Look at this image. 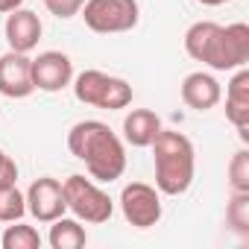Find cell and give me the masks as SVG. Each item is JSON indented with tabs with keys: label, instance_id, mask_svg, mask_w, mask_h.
I'll use <instances>...</instances> for the list:
<instances>
[{
	"label": "cell",
	"instance_id": "obj_1",
	"mask_svg": "<svg viewBox=\"0 0 249 249\" xmlns=\"http://www.w3.org/2000/svg\"><path fill=\"white\" fill-rule=\"evenodd\" d=\"M68 150L73 159H79L91 179L97 182H114L126 170V150L123 141L111 132L103 120H79L68 132Z\"/></svg>",
	"mask_w": 249,
	"mask_h": 249
},
{
	"label": "cell",
	"instance_id": "obj_2",
	"mask_svg": "<svg viewBox=\"0 0 249 249\" xmlns=\"http://www.w3.org/2000/svg\"><path fill=\"white\" fill-rule=\"evenodd\" d=\"M185 50L191 59L208 65L211 71H237L249 62V27L196 21L185 33Z\"/></svg>",
	"mask_w": 249,
	"mask_h": 249
},
{
	"label": "cell",
	"instance_id": "obj_3",
	"mask_svg": "<svg viewBox=\"0 0 249 249\" xmlns=\"http://www.w3.org/2000/svg\"><path fill=\"white\" fill-rule=\"evenodd\" d=\"M153 147V161H156V188L164 196H182L194 185L196 173V153L191 138L182 132L161 129L156 135Z\"/></svg>",
	"mask_w": 249,
	"mask_h": 249
},
{
	"label": "cell",
	"instance_id": "obj_4",
	"mask_svg": "<svg viewBox=\"0 0 249 249\" xmlns=\"http://www.w3.org/2000/svg\"><path fill=\"white\" fill-rule=\"evenodd\" d=\"M73 97L82 106L106 108V111H120L132 103V85L120 76H108L103 71H82L73 79Z\"/></svg>",
	"mask_w": 249,
	"mask_h": 249
},
{
	"label": "cell",
	"instance_id": "obj_5",
	"mask_svg": "<svg viewBox=\"0 0 249 249\" xmlns=\"http://www.w3.org/2000/svg\"><path fill=\"white\" fill-rule=\"evenodd\" d=\"M62 191H65V202H68V211L79 220V223H91V226H100V223H108L111 214H114V202L111 196L97 188L91 179L73 173L62 182Z\"/></svg>",
	"mask_w": 249,
	"mask_h": 249
},
{
	"label": "cell",
	"instance_id": "obj_6",
	"mask_svg": "<svg viewBox=\"0 0 249 249\" xmlns=\"http://www.w3.org/2000/svg\"><path fill=\"white\" fill-rule=\"evenodd\" d=\"M79 12H82L85 27L100 36L129 33L141 21L138 0H85V6Z\"/></svg>",
	"mask_w": 249,
	"mask_h": 249
},
{
	"label": "cell",
	"instance_id": "obj_7",
	"mask_svg": "<svg viewBox=\"0 0 249 249\" xmlns=\"http://www.w3.org/2000/svg\"><path fill=\"white\" fill-rule=\"evenodd\" d=\"M120 211L129 226L150 229L161 220V194L147 182H129L120 191Z\"/></svg>",
	"mask_w": 249,
	"mask_h": 249
},
{
	"label": "cell",
	"instance_id": "obj_8",
	"mask_svg": "<svg viewBox=\"0 0 249 249\" xmlns=\"http://www.w3.org/2000/svg\"><path fill=\"white\" fill-rule=\"evenodd\" d=\"M27 199V211L38 220V223H53L56 217H62L68 211V202H65V191H62V182L53 179V176H41L30 185V191L24 194Z\"/></svg>",
	"mask_w": 249,
	"mask_h": 249
},
{
	"label": "cell",
	"instance_id": "obj_9",
	"mask_svg": "<svg viewBox=\"0 0 249 249\" xmlns=\"http://www.w3.org/2000/svg\"><path fill=\"white\" fill-rule=\"evenodd\" d=\"M73 82V62L62 50H44L33 59V85L38 91L56 94Z\"/></svg>",
	"mask_w": 249,
	"mask_h": 249
},
{
	"label": "cell",
	"instance_id": "obj_10",
	"mask_svg": "<svg viewBox=\"0 0 249 249\" xmlns=\"http://www.w3.org/2000/svg\"><path fill=\"white\" fill-rule=\"evenodd\" d=\"M36 91L33 85V59L27 53H3L0 56V94L9 100H24Z\"/></svg>",
	"mask_w": 249,
	"mask_h": 249
},
{
	"label": "cell",
	"instance_id": "obj_11",
	"mask_svg": "<svg viewBox=\"0 0 249 249\" xmlns=\"http://www.w3.org/2000/svg\"><path fill=\"white\" fill-rule=\"evenodd\" d=\"M3 33H6L9 50H15V53H33L38 47V41H41L44 27H41V18L36 12H30V9L21 6V9H15V12L6 15Z\"/></svg>",
	"mask_w": 249,
	"mask_h": 249
},
{
	"label": "cell",
	"instance_id": "obj_12",
	"mask_svg": "<svg viewBox=\"0 0 249 249\" xmlns=\"http://www.w3.org/2000/svg\"><path fill=\"white\" fill-rule=\"evenodd\" d=\"M226 117L240 132L243 141H249V71L237 68L234 79L226 88Z\"/></svg>",
	"mask_w": 249,
	"mask_h": 249
},
{
	"label": "cell",
	"instance_id": "obj_13",
	"mask_svg": "<svg viewBox=\"0 0 249 249\" xmlns=\"http://www.w3.org/2000/svg\"><path fill=\"white\" fill-rule=\"evenodd\" d=\"M223 100V88L211 73L194 71L182 79V103L194 111H208Z\"/></svg>",
	"mask_w": 249,
	"mask_h": 249
},
{
	"label": "cell",
	"instance_id": "obj_14",
	"mask_svg": "<svg viewBox=\"0 0 249 249\" xmlns=\"http://www.w3.org/2000/svg\"><path fill=\"white\" fill-rule=\"evenodd\" d=\"M161 132V117L153 108H132L123 117V138L132 147H150L156 141V135Z\"/></svg>",
	"mask_w": 249,
	"mask_h": 249
},
{
	"label": "cell",
	"instance_id": "obj_15",
	"mask_svg": "<svg viewBox=\"0 0 249 249\" xmlns=\"http://www.w3.org/2000/svg\"><path fill=\"white\" fill-rule=\"evenodd\" d=\"M47 243L53 249H79L88 243V231L82 229V223L76 217H56L50 223V234H47Z\"/></svg>",
	"mask_w": 249,
	"mask_h": 249
},
{
	"label": "cell",
	"instance_id": "obj_16",
	"mask_svg": "<svg viewBox=\"0 0 249 249\" xmlns=\"http://www.w3.org/2000/svg\"><path fill=\"white\" fill-rule=\"evenodd\" d=\"M27 214V199L18 182H0V223H18Z\"/></svg>",
	"mask_w": 249,
	"mask_h": 249
},
{
	"label": "cell",
	"instance_id": "obj_17",
	"mask_svg": "<svg viewBox=\"0 0 249 249\" xmlns=\"http://www.w3.org/2000/svg\"><path fill=\"white\" fill-rule=\"evenodd\" d=\"M3 249H41V234L36 226H24L18 220V226H9L0 237Z\"/></svg>",
	"mask_w": 249,
	"mask_h": 249
},
{
	"label": "cell",
	"instance_id": "obj_18",
	"mask_svg": "<svg viewBox=\"0 0 249 249\" xmlns=\"http://www.w3.org/2000/svg\"><path fill=\"white\" fill-rule=\"evenodd\" d=\"M226 223H229L231 231H237L240 237L249 234V194L231 191V199H229V205H226Z\"/></svg>",
	"mask_w": 249,
	"mask_h": 249
},
{
	"label": "cell",
	"instance_id": "obj_19",
	"mask_svg": "<svg viewBox=\"0 0 249 249\" xmlns=\"http://www.w3.org/2000/svg\"><path fill=\"white\" fill-rule=\"evenodd\" d=\"M229 185L237 194H249V150H237L229 161Z\"/></svg>",
	"mask_w": 249,
	"mask_h": 249
},
{
	"label": "cell",
	"instance_id": "obj_20",
	"mask_svg": "<svg viewBox=\"0 0 249 249\" xmlns=\"http://www.w3.org/2000/svg\"><path fill=\"white\" fill-rule=\"evenodd\" d=\"M82 6H85V0H44V9H47L50 15L62 18V21H68V18L79 15V9H82Z\"/></svg>",
	"mask_w": 249,
	"mask_h": 249
},
{
	"label": "cell",
	"instance_id": "obj_21",
	"mask_svg": "<svg viewBox=\"0 0 249 249\" xmlns=\"http://www.w3.org/2000/svg\"><path fill=\"white\" fill-rule=\"evenodd\" d=\"M0 182H18V164L0 150Z\"/></svg>",
	"mask_w": 249,
	"mask_h": 249
},
{
	"label": "cell",
	"instance_id": "obj_22",
	"mask_svg": "<svg viewBox=\"0 0 249 249\" xmlns=\"http://www.w3.org/2000/svg\"><path fill=\"white\" fill-rule=\"evenodd\" d=\"M21 6H24V0H0V12L3 15H9V12H15Z\"/></svg>",
	"mask_w": 249,
	"mask_h": 249
},
{
	"label": "cell",
	"instance_id": "obj_23",
	"mask_svg": "<svg viewBox=\"0 0 249 249\" xmlns=\"http://www.w3.org/2000/svg\"><path fill=\"white\" fill-rule=\"evenodd\" d=\"M196 3H202V6H223V3H229V0H196Z\"/></svg>",
	"mask_w": 249,
	"mask_h": 249
}]
</instances>
